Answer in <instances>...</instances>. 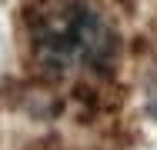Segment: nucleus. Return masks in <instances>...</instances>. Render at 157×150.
Instances as JSON below:
<instances>
[{
	"instance_id": "1",
	"label": "nucleus",
	"mask_w": 157,
	"mask_h": 150,
	"mask_svg": "<svg viewBox=\"0 0 157 150\" xmlns=\"http://www.w3.org/2000/svg\"><path fill=\"white\" fill-rule=\"evenodd\" d=\"M27 43L40 70L70 77L100 70L114 54V27L90 0H33Z\"/></svg>"
},
{
	"instance_id": "2",
	"label": "nucleus",
	"mask_w": 157,
	"mask_h": 150,
	"mask_svg": "<svg viewBox=\"0 0 157 150\" xmlns=\"http://www.w3.org/2000/svg\"><path fill=\"white\" fill-rule=\"evenodd\" d=\"M154 114H157V97H154Z\"/></svg>"
}]
</instances>
